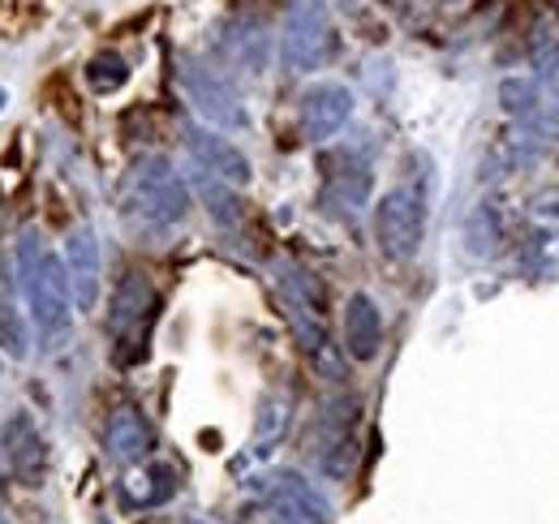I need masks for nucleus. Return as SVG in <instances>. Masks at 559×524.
<instances>
[{
  "mask_svg": "<svg viewBox=\"0 0 559 524\" xmlns=\"http://www.w3.org/2000/svg\"><path fill=\"white\" fill-rule=\"evenodd\" d=\"M66 266H70V284H73V306L86 314L95 310L99 301V237L91 224L73 228L70 241H66Z\"/></svg>",
  "mask_w": 559,
  "mask_h": 524,
  "instance_id": "12",
  "label": "nucleus"
},
{
  "mask_svg": "<svg viewBox=\"0 0 559 524\" xmlns=\"http://www.w3.org/2000/svg\"><path fill=\"white\" fill-rule=\"evenodd\" d=\"M370 181H374V172H370L366 164H357L353 155L328 159V194L336 198V202L361 206V202L370 198Z\"/></svg>",
  "mask_w": 559,
  "mask_h": 524,
  "instance_id": "15",
  "label": "nucleus"
},
{
  "mask_svg": "<svg viewBox=\"0 0 559 524\" xmlns=\"http://www.w3.org/2000/svg\"><path fill=\"white\" fill-rule=\"evenodd\" d=\"M263 495H267V503H276L284 512H293V516H301V521L310 524H332V503L301 477V473H293V468H280L267 477V486H263Z\"/></svg>",
  "mask_w": 559,
  "mask_h": 524,
  "instance_id": "14",
  "label": "nucleus"
},
{
  "mask_svg": "<svg viewBox=\"0 0 559 524\" xmlns=\"http://www.w3.org/2000/svg\"><path fill=\"white\" fill-rule=\"evenodd\" d=\"M4 99H9V95H4V86H0V108H4Z\"/></svg>",
  "mask_w": 559,
  "mask_h": 524,
  "instance_id": "25",
  "label": "nucleus"
},
{
  "mask_svg": "<svg viewBox=\"0 0 559 524\" xmlns=\"http://www.w3.org/2000/svg\"><path fill=\"white\" fill-rule=\"evenodd\" d=\"M155 319H159V288L142 271H130L108 297V335L117 366H139L146 357Z\"/></svg>",
  "mask_w": 559,
  "mask_h": 524,
  "instance_id": "2",
  "label": "nucleus"
},
{
  "mask_svg": "<svg viewBox=\"0 0 559 524\" xmlns=\"http://www.w3.org/2000/svg\"><path fill=\"white\" fill-rule=\"evenodd\" d=\"M530 61H534V69H538L543 91L559 104V39L547 31V26L534 31V39H530Z\"/></svg>",
  "mask_w": 559,
  "mask_h": 524,
  "instance_id": "18",
  "label": "nucleus"
},
{
  "mask_svg": "<svg viewBox=\"0 0 559 524\" xmlns=\"http://www.w3.org/2000/svg\"><path fill=\"white\" fill-rule=\"evenodd\" d=\"M353 91L345 82H314L297 104V130L306 142H332L349 126Z\"/></svg>",
  "mask_w": 559,
  "mask_h": 524,
  "instance_id": "8",
  "label": "nucleus"
},
{
  "mask_svg": "<svg viewBox=\"0 0 559 524\" xmlns=\"http://www.w3.org/2000/svg\"><path fill=\"white\" fill-rule=\"evenodd\" d=\"M0 348H4L13 361H26V357H31V327H26V319L17 314V306H13L9 293H0Z\"/></svg>",
  "mask_w": 559,
  "mask_h": 524,
  "instance_id": "20",
  "label": "nucleus"
},
{
  "mask_svg": "<svg viewBox=\"0 0 559 524\" xmlns=\"http://www.w3.org/2000/svg\"><path fill=\"white\" fill-rule=\"evenodd\" d=\"M199 194L207 198V211L219 219V224H237V215H241V206H237V198H233V186L228 181H219V177H203L199 181Z\"/></svg>",
  "mask_w": 559,
  "mask_h": 524,
  "instance_id": "21",
  "label": "nucleus"
},
{
  "mask_svg": "<svg viewBox=\"0 0 559 524\" xmlns=\"http://www.w3.org/2000/svg\"><path fill=\"white\" fill-rule=\"evenodd\" d=\"M26 301H31V319L39 327V340L48 353H61L70 344L73 331V284H70V266L61 254H44L35 275L22 284Z\"/></svg>",
  "mask_w": 559,
  "mask_h": 524,
  "instance_id": "3",
  "label": "nucleus"
},
{
  "mask_svg": "<svg viewBox=\"0 0 559 524\" xmlns=\"http://www.w3.org/2000/svg\"><path fill=\"white\" fill-rule=\"evenodd\" d=\"M426 233V206L414 190H388L374 206V241L392 262H409L421 250Z\"/></svg>",
  "mask_w": 559,
  "mask_h": 524,
  "instance_id": "5",
  "label": "nucleus"
},
{
  "mask_svg": "<svg viewBox=\"0 0 559 524\" xmlns=\"http://www.w3.org/2000/svg\"><path fill=\"white\" fill-rule=\"evenodd\" d=\"M288 430V400L284 395H267L259 404V421H254V452L267 456L280 443V434Z\"/></svg>",
  "mask_w": 559,
  "mask_h": 524,
  "instance_id": "19",
  "label": "nucleus"
},
{
  "mask_svg": "<svg viewBox=\"0 0 559 524\" xmlns=\"http://www.w3.org/2000/svg\"><path fill=\"white\" fill-rule=\"evenodd\" d=\"M0 448H4V460H9V468H13V477H17L22 486H44V473H48V443H44V434H39V426H35L31 413L17 408V413L4 421Z\"/></svg>",
  "mask_w": 559,
  "mask_h": 524,
  "instance_id": "9",
  "label": "nucleus"
},
{
  "mask_svg": "<svg viewBox=\"0 0 559 524\" xmlns=\"http://www.w3.org/2000/svg\"><path fill=\"white\" fill-rule=\"evenodd\" d=\"M173 495H177V468H173V464H151V468H146L142 508H164Z\"/></svg>",
  "mask_w": 559,
  "mask_h": 524,
  "instance_id": "22",
  "label": "nucleus"
},
{
  "mask_svg": "<svg viewBox=\"0 0 559 524\" xmlns=\"http://www.w3.org/2000/svg\"><path fill=\"white\" fill-rule=\"evenodd\" d=\"M499 108L503 117L521 121V126H538L543 121V91L534 78H503L499 82Z\"/></svg>",
  "mask_w": 559,
  "mask_h": 524,
  "instance_id": "16",
  "label": "nucleus"
},
{
  "mask_svg": "<svg viewBox=\"0 0 559 524\" xmlns=\"http://www.w3.org/2000/svg\"><path fill=\"white\" fill-rule=\"evenodd\" d=\"M341 39L332 26L328 0H288L284 35H280V61L293 73H314L336 57Z\"/></svg>",
  "mask_w": 559,
  "mask_h": 524,
  "instance_id": "4",
  "label": "nucleus"
},
{
  "mask_svg": "<svg viewBox=\"0 0 559 524\" xmlns=\"http://www.w3.org/2000/svg\"><path fill=\"white\" fill-rule=\"evenodd\" d=\"M48 250L39 246V233L35 228H22L17 233V241H13V262H17V284H26L31 275H35V266L44 259Z\"/></svg>",
  "mask_w": 559,
  "mask_h": 524,
  "instance_id": "23",
  "label": "nucleus"
},
{
  "mask_svg": "<svg viewBox=\"0 0 559 524\" xmlns=\"http://www.w3.org/2000/svg\"><path fill=\"white\" fill-rule=\"evenodd\" d=\"M341 335H345V353L353 361H374L379 348H383V314H379V301L370 293H353L345 301V323H341Z\"/></svg>",
  "mask_w": 559,
  "mask_h": 524,
  "instance_id": "13",
  "label": "nucleus"
},
{
  "mask_svg": "<svg viewBox=\"0 0 559 524\" xmlns=\"http://www.w3.org/2000/svg\"><path fill=\"white\" fill-rule=\"evenodd\" d=\"M82 78H86V86H91L95 95H112V91H121V86L130 82V61H126L121 52L104 48V52H95V57L86 61Z\"/></svg>",
  "mask_w": 559,
  "mask_h": 524,
  "instance_id": "17",
  "label": "nucleus"
},
{
  "mask_svg": "<svg viewBox=\"0 0 559 524\" xmlns=\"http://www.w3.org/2000/svg\"><path fill=\"white\" fill-rule=\"evenodd\" d=\"M181 86L194 104V112L211 121L215 130H246L250 126V112L241 104V95L233 91L228 78H219L211 66H199V61H186L181 66Z\"/></svg>",
  "mask_w": 559,
  "mask_h": 524,
  "instance_id": "6",
  "label": "nucleus"
},
{
  "mask_svg": "<svg viewBox=\"0 0 559 524\" xmlns=\"http://www.w3.org/2000/svg\"><path fill=\"white\" fill-rule=\"evenodd\" d=\"M126 215L139 219L155 233H168L177 224H186L190 215V190L181 181V172L164 159V155H142L126 177Z\"/></svg>",
  "mask_w": 559,
  "mask_h": 524,
  "instance_id": "1",
  "label": "nucleus"
},
{
  "mask_svg": "<svg viewBox=\"0 0 559 524\" xmlns=\"http://www.w3.org/2000/svg\"><path fill=\"white\" fill-rule=\"evenodd\" d=\"M186 146H190V155L199 159V168L211 172V177H219V181H228V186H250L254 181V168H250V159L228 142V138H219L215 130H203V126H186Z\"/></svg>",
  "mask_w": 559,
  "mask_h": 524,
  "instance_id": "10",
  "label": "nucleus"
},
{
  "mask_svg": "<svg viewBox=\"0 0 559 524\" xmlns=\"http://www.w3.org/2000/svg\"><path fill=\"white\" fill-rule=\"evenodd\" d=\"M357 417H361V400L357 395H336L319 408V468L328 477H349L353 460H357Z\"/></svg>",
  "mask_w": 559,
  "mask_h": 524,
  "instance_id": "7",
  "label": "nucleus"
},
{
  "mask_svg": "<svg viewBox=\"0 0 559 524\" xmlns=\"http://www.w3.org/2000/svg\"><path fill=\"white\" fill-rule=\"evenodd\" d=\"M435 4H465V0H435Z\"/></svg>",
  "mask_w": 559,
  "mask_h": 524,
  "instance_id": "24",
  "label": "nucleus"
},
{
  "mask_svg": "<svg viewBox=\"0 0 559 524\" xmlns=\"http://www.w3.org/2000/svg\"><path fill=\"white\" fill-rule=\"evenodd\" d=\"M104 452L121 468H134L155 452V434H151V426H146L139 408H130V404L112 408V417L104 426Z\"/></svg>",
  "mask_w": 559,
  "mask_h": 524,
  "instance_id": "11",
  "label": "nucleus"
},
{
  "mask_svg": "<svg viewBox=\"0 0 559 524\" xmlns=\"http://www.w3.org/2000/svg\"><path fill=\"white\" fill-rule=\"evenodd\" d=\"M186 524H194V521H186Z\"/></svg>",
  "mask_w": 559,
  "mask_h": 524,
  "instance_id": "26",
  "label": "nucleus"
}]
</instances>
